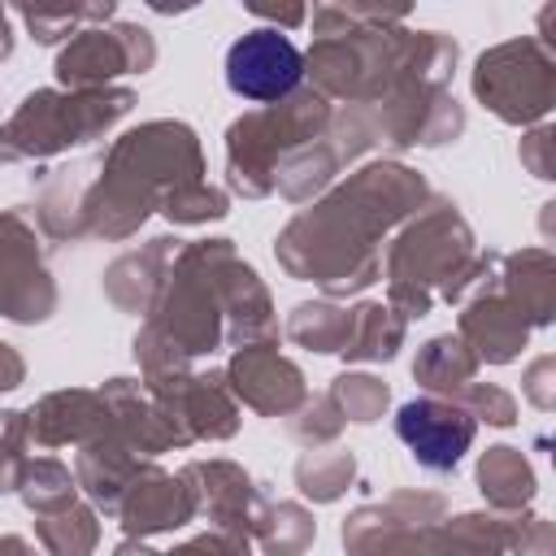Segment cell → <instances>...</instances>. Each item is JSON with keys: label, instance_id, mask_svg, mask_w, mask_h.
<instances>
[{"label": "cell", "instance_id": "6da1fadb", "mask_svg": "<svg viewBox=\"0 0 556 556\" xmlns=\"http://www.w3.org/2000/svg\"><path fill=\"white\" fill-rule=\"evenodd\" d=\"M304 74L300 48L278 30H248L226 52V83L248 100H278Z\"/></svg>", "mask_w": 556, "mask_h": 556}, {"label": "cell", "instance_id": "7a4b0ae2", "mask_svg": "<svg viewBox=\"0 0 556 556\" xmlns=\"http://www.w3.org/2000/svg\"><path fill=\"white\" fill-rule=\"evenodd\" d=\"M395 434L417 456V465L456 469L469 439H473V421L460 408H447L439 400H408L395 417Z\"/></svg>", "mask_w": 556, "mask_h": 556}]
</instances>
